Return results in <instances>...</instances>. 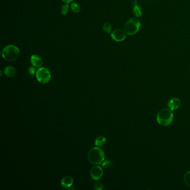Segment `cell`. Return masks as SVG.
Returning a JSON list of instances; mask_svg holds the SVG:
<instances>
[{"mask_svg":"<svg viewBox=\"0 0 190 190\" xmlns=\"http://www.w3.org/2000/svg\"><path fill=\"white\" fill-rule=\"evenodd\" d=\"M105 153L99 147H93L90 150L88 155L89 161L93 164L99 165L102 163L105 159Z\"/></svg>","mask_w":190,"mask_h":190,"instance_id":"1","label":"cell"},{"mask_svg":"<svg viewBox=\"0 0 190 190\" xmlns=\"http://www.w3.org/2000/svg\"><path fill=\"white\" fill-rule=\"evenodd\" d=\"M156 119L159 124L162 126H168L173 122V114L169 108H164L159 111Z\"/></svg>","mask_w":190,"mask_h":190,"instance_id":"2","label":"cell"},{"mask_svg":"<svg viewBox=\"0 0 190 190\" xmlns=\"http://www.w3.org/2000/svg\"><path fill=\"white\" fill-rule=\"evenodd\" d=\"M1 54L5 60L8 61H13L16 60L19 57L20 52L17 46L10 45L3 48Z\"/></svg>","mask_w":190,"mask_h":190,"instance_id":"3","label":"cell"},{"mask_svg":"<svg viewBox=\"0 0 190 190\" xmlns=\"http://www.w3.org/2000/svg\"><path fill=\"white\" fill-rule=\"evenodd\" d=\"M141 21L137 18H132L124 26V31L129 35H133L138 32L141 27Z\"/></svg>","mask_w":190,"mask_h":190,"instance_id":"4","label":"cell"},{"mask_svg":"<svg viewBox=\"0 0 190 190\" xmlns=\"http://www.w3.org/2000/svg\"><path fill=\"white\" fill-rule=\"evenodd\" d=\"M36 76L37 80L42 84L49 83L52 78L50 71L45 67H42L38 69L36 72Z\"/></svg>","mask_w":190,"mask_h":190,"instance_id":"5","label":"cell"},{"mask_svg":"<svg viewBox=\"0 0 190 190\" xmlns=\"http://www.w3.org/2000/svg\"><path fill=\"white\" fill-rule=\"evenodd\" d=\"M111 37L117 42H121L124 40L126 37V32L122 29H117L111 33Z\"/></svg>","mask_w":190,"mask_h":190,"instance_id":"6","label":"cell"},{"mask_svg":"<svg viewBox=\"0 0 190 190\" xmlns=\"http://www.w3.org/2000/svg\"><path fill=\"white\" fill-rule=\"evenodd\" d=\"M90 176L93 180L98 181L101 180L103 176V170L101 167L96 165L90 170Z\"/></svg>","mask_w":190,"mask_h":190,"instance_id":"7","label":"cell"},{"mask_svg":"<svg viewBox=\"0 0 190 190\" xmlns=\"http://www.w3.org/2000/svg\"><path fill=\"white\" fill-rule=\"evenodd\" d=\"M181 105V101L179 98H173L171 99L167 103L168 108L171 110L177 109Z\"/></svg>","mask_w":190,"mask_h":190,"instance_id":"8","label":"cell"},{"mask_svg":"<svg viewBox=\"0 0 190 190\" xmlns=\"http://www.w3.org/2000/svg\"><path fill=\"white\" fill-rule=\"evenodd\" d=\"M73 182L74 180L71 176H65L61 180V186L64 188H68L72 186Z\"/></svg>","mask_w":190,"mask_h":190,"instance_id":"9","label":"cell"},{"mask_svg":"<svg viewBox=\"0 0 190 190\" xmlns=\"http://www.w3.org/2000/svg\"><path fill=\"white\" fill-rule=\"evenodd\" d=\"M30 61L32 65L35 68H39L43 65V60L40 56L38 55H32L30 58Z\"/></svg>","mask_w":190,"mask_h":190,"instance_id":"10","label":"cell"},{"mask_svg":"<svg viewBox=\"0 0 190 190\" xmlns=\"http://www.w3.org/2000/svg\"><path fill=\"white\" fill-rule=\"evenodd\" d=\"M3 72L6 76L9 78H14L16 75V70L13 66H6Z\"/></svg>","mask_w":190,"mask_h":190,"instance_id":"11","label":"cell"},{"mask_svg":"<svg viewBox=\"0 0 190 190\" xmlns=\"http://www.w3.org/2000/svg\"><path fill=\"white\" fill-rule=\"evenodd\" d=\"M134 2H135V3L134 4V8L133 10V12L136 17H141L142 14V13H143L142 9L140 6H138L137 1H135Z\"/></svg>","mask_w":190,"mask_h":190,"instance_id":"12","label":"cell"},{"mask_svg":"<svg viewBox=\"0 0 190 190\" xmlns=\"http://www.w3.org/2000/svg\"><path fill=\"white\" fill-rule=\"evenodd\" d=\"M106 141H107V139H106L105 137H104V136H99V137H98L96 138V139H95V146H97V147L102 146H103V145L105 144Z\"/></svg>","mask_w":190,"mask_h":190,"instance_id":"13","label":"cell"},{"mask_svg":"<svg viewBox=\"0 0 190 190\" xmlns=\"http://www.w3.org/2000/svg\"><path fill=\"white\" fill-rule=\"evenodd\" d=\"M70 8L73 12L74 13H79L81 11V6L77 3H72L70 5Z\"/></svg>","mask_w":190,"mask_h":190,"instance_id":"14","label":"cell"},{"mask_svg":"<svg viewBox=\"0 0 190 190\" xmlns=\"http://www.w3.org/2000/svg\"><path fill=\"white\" fill-rule=\"evenodd\" d=\"M184 181L186 186L190 187V171L185 173L184 177Z\"/></svg>","mask_w":190,"mask_h":190,"instance_id":"15","label":"cell"},{"mask_svg":"<svg viewBox=\"0 0 190 190\" xmlns=\"http://www.w3.org/2000/svg\"><path fill=\"white\" fill-rule=\"evenodd\" d=\"M103 29L104 31L106 33H110L112 30V26L109 23H104Z\"/></svg>","mask_w":190,"mask_h":190,"instance_id":"16","label":"cell"},{"mask_svg":"<svg viewBox=\"0 0 190 190\" xmlns=\"http://www.w3.org/2000/svg\"><path fill=\"white\" fill-rule=\"evenodd\" d=\"M69 5L66 3L65 5H64L63 6H62L61 9V12L62 14L64 15H65L67 14L69 12Z\"/></svg>","mask_w":190,"mask_h":190,"instance_id":"17","label":"cell"},{"mask_svg":"<svg viewBox=\"0 0 190 190\" xmlns=\"http://www.w3.org/2000/svg\"><path fill=\"white\" fill-rule=\"evenodd\" d=\"M94 188L97 190H101L103 189V185L101 182H97L94 184Z\"/></svg>","mask_w":190,"mask_h":190,"instance_id":"18","label":"cell"},{"mask_svg":"<svg viewBox=\"0 0 190 190\" xmlns=\"http://www.w3.org/2000/svg\"><path fill=\"white\" fill-rule=\"evenodd\" d=\"M28 71H29V72L31 74V75H34L35 74V72H36V69H35V66H32V67H30L29 68V70H28Z\"/></svg>","mask_w":190,"mask_h":190,"instance_id":"19","label":"cell"},{"mask_svg":"<svg viewBox=\"0 0 190 190\" xmlns=\"http://www.w3.org/2000/svg\"><path fill=\"white\" fill-rule=\"evenodd\" d=\"M111 162L109 161V160H107V161H105L103 162V164H102V166L103 167H108L111 164Z\"/></svg>","mask_w":190,"mask_h":190,"instance_id":"20","label":"cell"},{"mask_svg":"<svg viewBox=\"0 0 190 190\" xmlns=\"http://www.w3.org/2000/svg\"><path fill=\"white\" fill-rule=\"evenodd\" d=\"M72 1H73V0H63V1L64 2L67 3V4L71 3Z\"/></svg>","mask_w":190,"mask_h":190,"instance_id":"21","label":"cell"},{"mask_svg":"<svg viewBox=\"0 0 190 190\" xmlns=\"http://www.w3.org/2000/svg\"><path fill=\"white\" fill-rule=\"evenodd\" d=\"M2 70H1V76H2Z\"/></svg>","mask_w":190,"mask_h":190,"instance_id":"22","label":"cell"}]
</instances>
